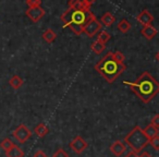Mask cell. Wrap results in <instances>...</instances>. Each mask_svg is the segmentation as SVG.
Wrapping results in <instances>:
<instances>
[{
    "label": "cell",
    "instance_id": "cell-1",
    "mask_svg": "<svg viewBox=\"0 0 159 157\" xmlns=\"http://www.w3.org/2000/svg\"><path fill=\"white\" fill-rule=\"evenodd\" d=\"M124 85H128L133 93L145 104H148L157 94L159 93V83L150 74L145 71L139 76L135 82H123Z\"/></svg>",
    "mask_w": 159,
    "mask_h": 157
},
{
    "label": "cell",
    "instance_id": "cell-2",
    "mask_svg": "<svg viewBox=\"0 0 159 157\" xmlns=\"http://www.w3.org/2000/svg\"><path fill=\"white\" fill-rule=\"evenodd\" d=\"M93 18H95L91 9H72L68 10L61 14V21L63 23V27H69L71 31L76 35H81L83 33L85 25Z\"/></svg>",
    "mask_w": 159,
    "mask_h": 157
},
{
    "label": "cell",
    "instance_id": "cell-3",
    "mask_svg": "<svg viewBox=\"0 0 159 157\" xmlns=\"http://www.w3.org/2000/svg\"><path fill=\"white\" fill-rule=\"evenodd\" d=\"M95 70L111 84L126 70V66L115 60L112 51H109L95 64Z\"/></svg>",
    "mask_w": 159,
    "mask_h": 157
},
{
    "label": "cell",
    "instance_id": "cell-4",
    "mask_svg": "<svg viewBox=\"0 0 159 157\" xmlns=\"http://www.w3.org/2000/svg\"><path fill=\"white\" fill-rule=\"evenodd\" d=\"M124 142L132 148V150L136 153H139L149 144V139L146 136L144 129L136 126L125 135Z\"/></svg>",
    "mask_w": 159,
    "mask_h": 157
},
{
    "label": "cell",
    "instance_id": "cell-5",
    "mask_svg": "<svg viewBox=\"0 0 159 157\" xmlns=\"http://www.w3.org/2000/svg\"><path fill=\"white\" fill-rule=\"evenodd\" d=\"M13 137L21 144H24L32 136V131L25 124H20L12 133Z\"/></svg>",
    "mask_w": 159,
    "mask_h": 157
},
{
    "label": "cell",
    "instance_id": "cell-6",
    "mask_svg": "<svg viewBox=\"0 0 159 157\" xmlns=\"http://www.w3.org/2000/svg\"><path fill=\"white\" fill-rule=\"evenodd\" d=\"M69 146H70L71 150H74L76 154H82L87 148L89 144H87V142L85 141L81 135H76V136L69 143Z\"/></svg>",
    "mask_w": 159,
    "mask_h": 157
},
{
    "label": "cell",
    "instance_id": "cell-7",
    "mask_svg": "<svg viewBox=\"0 0 159 157\" xmlns=\"http://www.w3.org/2000/svg\"><path fill=\"white\" fill-rule=\"evenodd\" d=\"M102 23H100L95 16V18H93L86 25H85L84 30H83V33L86 34L89 37H93L94 35H96V34L99 32V30L102 29Z\"/></svg>",
    "mask_w": 159,
    "mask_h": 157
},
{
    "label": "cell",
    "instance_id": "cell-8",
    "mask_svg": "<svg viewBox=\"0 0 159 157\" xmlns=\"http://www.w3.org/2000/svg\"><path fill=\"white\" fill-rule=\"evenodd\" d=\"M25 13H26V16L30 18V20H31L32 22L36 23L42 20L43 16H45V10L43 9L40 6L39 7H32V8H29Z\"/></svg>",
    "mask_w": 159,
    "mask_h": 157
},
{
    "label": "cell",
    "instance_id": "cell-9",
    "mask_svg": "<svg viewBox=\"0 0 159 157\" xmlns=\"http://www.w3.org/2000/svg\"><path fill=\"white\" fill-rule=\"evenodd\" d=\"M136 19L142 25H144V26H145V25L152 24V22L154 21V16H152L147 10H143V11L136 16Z\"/></svg>",
    "mask_w": 159,
    "mask_h": 157
},
{
    "label": "cell",
    "instance_id": "cell-10",
    "mask_svg": "<svg viewBox=\"0 0 159 157\" xmlns=\"http://www.w3.org/2000/svg\"><path fill=\"white\" fill-rule=\"evenodd\" d=\"M125 150H126L125 145H124L121 141H116L115 143L110 146V152L117 157L121 156V155L125 152Z\"/></svg>",
    "mask_w": 159,
    "mask_h": 157
},
{
    "label": "cell",
    "instance_id": "cell-11",
    "mask_svg": "<svg viewBox=\"0 0 159 157\" xmlns=\"http://www.w3.org/2000/svg\"><path fill=\"white\" fill-rule=\"evenodd\" d=\"M141 34L145 38H147V39H152V38L158 34V31H157L152 24H149V25H145V26L142 29Z\"/></svg>",
    "mask_w": 159,
    "mask_h": 157
},
{
    "label": "cell",
    "instance_id": "cell-12",
    "mask_svg": "<svg viewBox=\"0 0 159 157\" xmlns=\"http://www.w3.org/2000/svg\"><path fill=\"white\" fill-rule=\"evenodd\" d=\"M69 8H72V9H91V6L85 0H69Z\"/></svg>",
    "mask_w": 159,
    "mask_h": 157
},
{
    "label": "cell",
    "instance_id": "cell-13",
    "mask_svg": "<svg viewBox=\"0 0 159 157\" xmlns=\"http://www.w3.org/2000/svg\"><path fill=\"white\" fill-rule=\"evenodd\" d=\"M6 155H7V157H23L24 156V152H23V150L20 146L14 144L9 150L6 152Z\"/></svg>",
    "mask_w": 159,
    "mask_h": 157
},
{
    "label": "cell",
    "instance_id": "cell-14",
    "mask_svg": "<svg viewBox=\"0 0 159 157\" xmlns=\"http://www.w3.org/2000/svg\"><path fill=\"white\" fill-rule=\"evenodd\" d=\"M23 83H24L23 79L21 76H19V75H16V74L12 75V77L10 79V81H9L10 86H11L12 89H14V90H19L23 85Z\"/></svg>",
    "mask_w": 159,
    "mask_h": 157
},
{
    "label": "cell",
    "instance_id": "cell-15",
    "mask_svg": "<svg viewBox=\"0 0 159 157\" xmlns=\"http://www.w3.org/2000/svg\"><path fill=\"white\" fill-rule=\"evenodd\" d=\"M115 20H116V18L113 16L112 13L106 12V13L102 16V19H100V23L104 24L105 26H111V25L113 24V22H115Z\"/></svg>",
    "mask_w": 159,
    "mask_h": 157
},
{
    "label": "cell",
    "instance_id": "cell-16",
    "mask_svg": "<svg viewBox=\"0 0 159 157\" xmlns=\"http://www.w3.org/2000/svg\"><path fill=\"white\" fill-rule=\"evenodd\" d=\"M34 132H35V134L37 135V136L44 137L45 135L48 134L49 129H48V127H47L45 123H39L38 126L35 127V129H34Z\"/></svg>",
    "mask_w": 159,
    "mask_h": 157
},
{
    "label": "cell",
    "instance_id": "cell-17",
    "mask_svg": "<svg viewBox=\"0 0 159 157\" xmlns=\"http://www.w3.org/2000/svg\"><path fill=\"white\" fill-rule=\"evenodd\" d=\"M158 130H159V129H157L156 127H154L152 124L149 123L145 129H144V132H145L146 136H147L148 139L152 140V137H155V136H157V135H158V133H159Z\"/></svg>",
    "mask_w": 159,
    "mask_h": 157
},
{
    "label": "cell",
    "instance_id": "cell-18",
    "mask_svg": "<svg viewBox=\"0 0 159 157\" xmlns=\"http://www.w3.org/2000/svg\"><path fill=\"white\" fill-rule=\"evenodd\" d=\"M105 48H106V45H105L104 43L99 42V40H95V42L91 45L92 51H94L96 55H99V53H102V51L105 50Z\"/></svg>",
    "mask_w": 159,
    "mask_h": 157
},
{
    "label": "cell",
    "instance_id": "cell-19",
    "mask_svg": "<svg viewBox=\"0 0 159 157\" xmlns=\"http://www.w3.org/2000/svg\"><path fill=\"white\" fill-rule=\"evenodd\" d=\"M43 38H44L45 42L47 43H52L53 40L57 38V35H56V33L52 31L51 29H48L46 30V31L43 33Z\"/></svg>",
    "mask_w": 159,
    "mask_h": 157
},
{
    "label": "cell",
    "instance_id": "cell-20",
    "mask_svg": "<svg viewBox=\"0 0 159 157\" xmlns=\"http://www.w3.org/2000/svg\"><path fill=\"white\" fill-rule=\"evenodd\" d=\"M131 27H132L131 23L129 22L128 20H125V19L121 20L119 22V24H118V30H119L120 32H122V33H128L131 30Z\"/></svg>",
    "mask_w": 159,
    "mask_h": 157
},
{
    "label": "cell",
    "instance_id": "cell-21",
    "mask_svg": "<svg viewBox=\"0 0 159 157\" xmlns=\"http://www.w3.org/2000/svg\"><path fill=\"white\" fill-rule=\"evenodd\" d=\"M110 37H111V36H110V34H109L108 32H107V31H102V32H99V33H98L97 39H96V40H99V42L106 44V43L110 39Z\"/></svg>",
    "mask_w": 159,
    "mask_h": 157
},
{
    "label": "cell",
    "instance_id": "cell-22",
    "mask_svg": "<svg viewBox=\"0 0 159 157\" xmlns=\"http://www.w3.org/2000/svg\"><path fill=\"white\" fill-rule=\"evenodd\" d=\"M13 145H14L13 142H12L11 140L9 139V137H6V139H3L2 142L0 143V146H1V148H3L6 152H7V150H9Z\"/></svg>",
    "mask_w": 159,
    "mask_h": 157
},
{
    "label": "cell",
    "instance_id": "cell-23",
    "mask_svg": "<svg viewBox=\"0 0 159 157\" xmlns=\"http://www.w3.org/2000/svg\"><path fill=\"white\" fill-rule=\"evenodd\" d=\"M149 144L154 150H159V135L152 137V140H149Z\"/></svg>",
    "mask_w": 159,
    "mask_h": 157
},
{
    "label": "cell",
    "instance_id": "cell-24",
    "mask_svg": "<svg viewBox=\"0 0 159 157\" xmlns=\"http://www.w3.org/2000/svg\"><path fill=\"white\" fill-rule=\"evenodd\" d=\"M113 55V58H115V60H117L118 62H120V63H123L124 61V55L121 53V51H115V53H112Z\"/></svg>",
    "mask_w": 159,
    "mask_h": 157
},
{
    "label": "cell",
    "instance_id": "cell-25",
    "mask_svg": "<svg viewBox=\"0 0 159 157\" xmlns=\"http://www.w3.org/2000/svg\"><path fill=\"white\" fill-rule=\"evenodd\" d=\"M52 157H69V154L64 150L59 148V150H57L55 153H53Z\"/></svg>",
    "mask_w": 159,
    "mask_h": 157
},
{
    "label": "cell",
    "instance_id": "cell-26",
    "mask_svg": "<svg viewBox=\"0 0 159 157\" xmlns=\"http://www.w3.org/2000/svg\"><path fill=\"white\" fill-rule=\"evenodd\" d=\"M25 1H26V5L29 6V8L39 7L42 3V0H25Z\"/></svg>",
    "mask_w": 159,
    "mask_h": 157
},
{
    "label": "cell",
    "instance_id": "cell-27",
    "mask_svg": "<svg viewBox=\"0 0 159 157\" xmlns=\"http://www.w3.org/2000/svg\"><path fill=\"white\" fill-rule=\"evenodd\" d=\"M150 124H152V126L156 127L157 129H159V115L158 113L155 115L154 117L152 118V122H150Z\"/></svg>",
    "mask_w": 159,
    "mask_h": 157
},
{
    "label": "cell",
    "instance_id": "cell-28",
    "mask_svg": "<svg viewBox=\"0 0 159 157\" xmlns=\"http://www.w3.org/2000/svg\"><path fill=\"white\" fill-rule=\"evenodd\" d=\"M33 157H47V154L44 152V150H36V152L34 153Z\"/></svg>",
    "mask_w": 159,
    "mask_h": 157
},
{
    "label": "cell",
    "instance_id": "cell-29",
    "mask_svg": "<svg viewBox=\"0 0 159 157\" xmlns=\"http://www.w3.org/2000/svg\"><path fill=\"white\" fill-rule=\"evenodd\" d=\"M124 157H139V154H137L136 152H134V150H131V152L129 153L128 155H125Z\"/></svg>",
    "mask_w": 159,
    "mask_h": 157
},
{
    "label": "cell",
    "instance_id": "cell-30",
    "mask_svg": "<svg viewBox=\"0 0 159 157\" xmlns=\"http://www.w3.org/2000/svg\"><path fill=\"white\" fill-rule=\"evenodd\" d=\"M139 157H152V156L148 152H143L141 155H139Z\"/></svg>",
    "mask_w": 159,
    "mask_h": 157
},
{
    "label": "cell",
    "instance_id": "cell-31",
    "mask_svg": "<svg viewBox=\"0 0 159 157\" xmlns=\"http://www.w3.org/2000/svg\"><path fill=\"white\" fill-rule=\"evenodd\" d=\"M85 1H86V2H87V3H89V6H92V5H93V3H94V2H95L96 0H85Z\"/></svg>",
    "mask_w": 159,
    "mask_h": 157
},
{
    "label": "cell",
    "instance_id": "cell-32",
    "mask_svg": "<svg viewBox=\"0 0 159 157\" xmlns=\"http://www.w3.org/2000/svg\"><path fill=\"white\" fill-rule=\"evenodd\" d=\"M155 58H156V60H157V61L159 62V51H158V53H156V55H155Z\"/></svg>",
    "mask_w": 159,
    "mask_h": 157
}]
</instances>
